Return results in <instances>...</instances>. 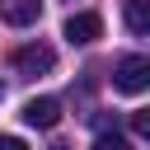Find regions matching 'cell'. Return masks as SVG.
<instances>
[{"label": "cell", "mask_w": 150, "mask_h": 150, "mask_svg": "<svg viewBox=\"0 0 150 150\" xmlns=\"http://www.w3.org/2000/svg\"><path fill=\"white\" fill-rule=\"evenodd\" d=\"M112 89L122 94H145L150 89V56H122L112 66Z\"/></svg>", "instance_id": "obj_1"}, {"label": "cell", "mask_w": 150, "mask_h": 150, "mask_svg": "<svg viewBox=\"0 0 150 150\" xmlns=\"http://www.w3.org/2000/svg\"><path fill=\"white\" fill-rule=\"evenodd\" d=\"M14 70L19 75H52V66H56V52L47 47V42H28V47H14Z\"/></svg>", "instance_id": "obj_2"}, {"label": "cell", "mask_w": 150, "mask_h": 150, "mask_svg": "<svg viewBox=\"0 0 150 150\" xmlns=\"http://www.w3.org/2000/svg\"><path fill=\"white\" fill-rule=\"evenodd\" d=\"M94 38H103V19H98L94 9H84V14H70V19H66V42H70V47H89Z\"/></svg>", "instance_id": "obj_3"}, {"label": "cell", "mask_w": 150, "mask_h": 150, "mask_svg": "<svg viewBox=\"0 0 150 150\" xmlns=\"http://www.w3.org/2000/svg\"><path fill=\"white\" fill-rule=\"evenodd\" d=\"M23 122L47 131V127L61 122V103H56V98H28V103H23Z\"/></svg>", "instance_id": "obj_4"}, {"label": "cell", "mask_w": 150, "mask_h": 150, "mask_svg": "<svg viewBox=\"0 0 150 150\" xmlns=\"http://www.w3.org/2000/svg\"><path fill=\"white\" fill-rule=\"evenodd\" d=\"M38 14H42V0H0V19L14 23V28L38 23Z\"/></svg>", "instance_id": "obj_5"}, {"label": "cell", "mask_w": 150, "mask_h": 150, "mask_svg": "<svg viewBox=\"0 0 150 150\" xmlns=\"http://www.w3.org/2000/svg\"><path fill=\"white\" fill-rule=\"evenodd\" d=\"M122 19L136 38H150V0H127L122 5Z\"/></svg>", "instance_id": "obj_6"}, {"label": "cell", "mask_w": 150, "mask_h": 150, "mask_svg": "<svg viewBox=\"0 0 150 150\" xmlns=\"http://www.w3.org/2000/svg\"><path fill=\"white\" fill-rule=\"evenodd\" d=\"M131 131H136L141 141H150V108H136V112H131Z\"/></svg>", "instance_id": "obj_7"}, {"label": "cell", "mask_w": 150, "mask_h": 150, "mask_svg": "<svg viewBox=\"0 0 150 150\" xmlns=\"http://www.w3.org/2000/svg\"><path fill=\"white\" fill-rule=\"evenodd\" d=\"M94 150H131V145H127V141H122L117 131H103V136L94 141Z\"/></svg>", "instance_id": "obj_8"}, {"label": "cell", "mask_w": 150, "mask_h": 150, "mask_svg": "<svg viewBox=\"0 0 150 150\" xmlns=\"http://www.w3.org/2000/svg\"><path fill=\"white\" fill-rule=\"evenodd\" d=\"M0 150H28V145H23L19 136H0Z\"/></svg>", "instance_id": "obj_9"}, {"label": "cell", "mask_w": 150, "mask_h": 150, "mask_svg": "<svg viewBox=\"0 0 150 150\" xmlns=\"http://www.w3.org/2000/svg\"><path fill=\"white\" fill-rule=\"evenodd\" d=\"M47 150H70V145H61V141H56V145H47Z\"/></svg>", "instance_id": "obj_10"}, {"label": "cell", "mask_w": 150, "mask_h": 150, "mask_svg": "<svg viewBox=\"0 0 150 150\" xmlns=\"http://www.w3.org/2000/svg\"><path fill=\"white\" fill-rule=\"evenodd\" d=\"M0 94H5V89H0Z\"/></svg>", "instance_id": "obj_11"}]
</instances>
